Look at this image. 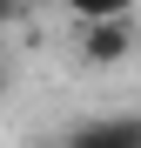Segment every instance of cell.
Instances as JSON below:
<instances>
[{"label": "cell", "instance_id": "cell-1", "mask_svg": "<svg viewBox=\"0 0 141 148\" xmlns=\"http://www.w3.org/2000/svg\"><path fill=\"white\" fill-rule=\"evenodd\" d=\"M134 54V14L128 20H81V61L87 67H114Z\"/></svg>", "mask_w": 141, "mask_h": 148}, {"label": "cell", "instance_id": "cell-2", "mask_svg": "<svg viewBox=\"0 0 141 148\" xmlns=\"http://www.w3.org/2000/svg\"><path fill=\"white\" fill-rule=\"evenodd\" d=\"M61 7L74 14V27H81V20H128L134 0H61Z\"/></svg>", "mask_w": 141, "mask_h": 148}, {"label": "cell", "instance_id": "cell-3", "mask_svg": "<svg viewBox=\"0 0 141 148\" xmlns=\"http://www.w3.org/2000/svg\"><path fill=\"white\" fill-rule=\"evenodd\" d=\"M94 121H101L108 148H141V114H94Z\"/></svg>", "mask_w": 141, "mask_h": 148}, {"label": "cell", "instance_id": "cell-4", "mask_svg": "<svg viewBox=\"0 0 141 148\" xmlns=\"http://www.w3.org/2000/svg\"><path fill=\"white\" fill-rule=\"evenodd\" d=\"M27 7H34V0H0V34H7V27H14V20H20V14H27Z\"/></svg>", "mask_w": 141, "mask_h": 148}, {"label": "cell", "instance_id": "cell-5", "mask_svg": "<svg viewBox=\"0 0 141 148\" xmlns=\"http://www.w3.org/2000/svg\"><path fill=\"white\" fill-rule=\"evenodd\" d=\"M0 101H7V67H0Z\"/></svg>", "mask_w": 141, "mask_h": 148}, {"label": "cell", "instance_id": "cell-6", "mask_svg": "<svg viewBox=\"0 0 141 148\" xmlns=\"http://www.w3.org/2000/svg\"><path fill=\"white\" fill-rule=\"evenodd\" d=\"M34 7H47V0H34Z\"/></svg>", "mask_w": 141, "mask_h": 148}]
</instances>
